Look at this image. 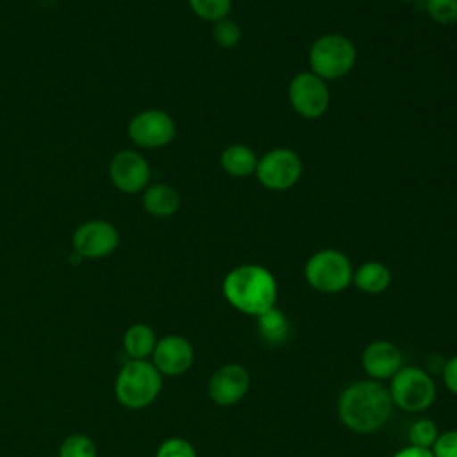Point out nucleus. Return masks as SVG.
<instances>
[{"mask_svg": "<svg viewBox=\"0 0 457 457\" xmlns=\"http://www.w3.org/2000/svg\"><path fill=\"white\" fill-rule=\"evenodd\" d=\"M430 452L434 457H457V428L439 432Z\"/></svg>", "mask_w": 457, "mask_h": 457, "instance_id": "nucleus-26", "label": "nucleus"}, {"mask_svg": "<svg viewBox=\"0 0 457 457\" xmlns=\"http://www.w3.org/2000/svg\"><path fill=\"white\" fill-rule=\"evenodd\" d=\"M191 11L204 21H220L228 18L232 9V0H187Z\"/></svg>", "mask_w": 457, "mask_h": 457, "instance_id": "nucleus-21", "label": "nucleus"}, {"mask_svg": "<svg viewBox=\"0 0 457 457\" xmlns=\"http://www.w3.org/2000/svg\"><path fill=\"white\" fill-rule=\"evenodd\" d=\"M177 127L173 118L159 109H148L136 114L129 123L130 139L143 148H161L173 141Z\"/></svg>", "mask_w": 457, "mask_h": 457, "instance_id": "nucleus-10", "label": "nucleus"}, {"mask_svg": "<svg viewBox=\"0 0 457 457\" xmlns=\"http://www.w3.org/2000/svg\"><path fill=\"white\" fill-rule=\"evenodd\" d=\"M393 457H434V453L428 448H418V446L407 445L398 452H395Z\"/></svg>", "mask_w": 457, "mask_h": 457, "instance_id": "nucleus-28", "label": "nucleus"}, {"mask_svg": "<svg viewBox=\"0 0 457 457\" xmlns=\"http://www.w3.org/2000/svg\"><path fill=\"white\" fill-rule=\"evenodd\" d=\"M400 2H423V0H400Z\"/></svg>", "mask_w": 457, "mask_h": 457, "instance_id": "nucleus-29", "label": "nucleus"}, {"mask_svg": "<svg viewBox=\"0 0 457 457\" xmlns=\"http://www.w3.org/2000/svg\"><path fill=\"white\" fill-rule=\"evenodd\" d=\"M425 11L439 25L457 23V0H423Z\"/></svg>", "mask_w": 457, "mask_h": 457, "instance_id": "nucleus-23", "label": "nucleus"}, {"mask_svg": "<svg viewBox=\"0 0 457 457\" xmlns=\"http://www.w3.org/2000/svg\"><path fill=\"white\" fill-rule=\"evenodd\" d=\"M355 59L353 43L341 34L320 36L309 50L311 71L325 82L345 77L353 68Z\"/></svg>", "mask_w": 457, "mask_h": 457, "instance_id": "nucleus-6", "label": "nucleus"}, {"mask_svg": "<svg viewBox=\"0 0 457 457\" xmlns=\"http://www.w3.org/2000/svg\"><path fill=\"white\" fill-rule=\"evenodd\" d=\"M143 207L155 218H168L179 211L180 196L171 186L155 184L143 193Z\"/></svg>", "mask_w": 457, "mask_h": 457, "instance_id": "nucleus-16", "label": "nucleus"}, {"mask_svg": "<svg viewBox=\"0 0 457 457\" xmlns=\"http://www.w3.org/2000/svg\"><path fill=\"white\" fill-rule=\"evenodd\" d=\"M441 378L445 387L457 396V355L446 359L441 366Z\"/></svg>", "mask_w": 457, "mask_h": 457, "instance_id": "nucleus-27", "label": "nucleus"}, {"mask_svg": "<svg viewBox=\"0 0 457 457\" xmlns=\"http://www.w3.org/2000/svg\"><path fill=\"white\" fill-rule=\"evenodd\" d=\"M111 182L123 193H137L150 180L146 159L134 150L118 152L109 164Z\"/></svg>", "mask_w": 457, "mask_h": 457, "instance_id": "nucleus-13", "label": "nucleus"}, {"mask_svg": "<svg viewBox=\"0 0 457 457\" xmlns=\"http://www.w3.org/2000/svg\"><path fill=\"white\" fill-rule=\"evenodd\" d=\"M96 445L86 434L68 436L59 448V457H96Z\"/></svg>", "mask_w": 457, "mask_h": 457, "instance_id": "nucleus-22", "label": "nucleus"}, {"mask_svg": "<svg viewBox=\"0 0 457 457\" xmlns=\"http://www.w3.org/2000/svg\"><path fill=\"white\" fill-rule=\"evenodd\" d=\"M302 159L291 148H273L266 152L255 168L259 184L271 191H286L302 177Z\"/></svg>", "mask_w": 457, "mask_h": 457, "instance_id": "nucleus-7", "label": "nucleus"}, {"mask_svg": "<svg viewBox=\"0 0 457 457\" xmlns=\"http://www.w3.org/2000/svg\"><path fill=\"white\" fill-rule=\"evenodd\" d=\"M162 389V375L148 359H129L116 375L114 395L127 409H145L152 405Z\"/></svg>", "mask_w": 457, "mask_h": 457, "instance_id": "nucleus-3", "label": "nucleus"}, {"mask_svg": "<svg viewBox=\"0 0 457 457\" xmlns=\"http://www.w3.org/2000/svg\"><path fill=\"white\" fill-rule=\"evenodd\" d=\"M250 371L239 362H228L220 366L207 382V395L212 403L220 407H230L239 403L250 391Z\"/></svg>", "mask_w": 457, "mask_h": 457, "instance_id": "nucleus-9", "label": "nucleus"}, {"mask_svg": "<svg viewBox=\"0 0 457 457\" xmlns=\"http://www.w3.org/2000/svg\"><path fill=\"white\" fill-rule=\"evenodd\" d=\"M221 293L236 311L257 318L275 307L278 286L268 268L261 264H241L225 275Z\"/></svg>", "mask_w": 457, "mask_h": 457, "instance_id": "nucleus-2", "label": "nucleus"}, {"mask_svg": "<svg viewBox=\"0 0 457 457\" xmlns=\"http://www.w3.org/2000/svg\"><path fill=\"white\" fill-rule=\"evenodd\" d=\"M393 400L387 386L362 378L348 384L337 396L336 412L339 421L355 434L366 436L380 430L393 414Z\"/></svg>", "mask_w": 457, "mask_h": 457, "instance_id": "nucleus-1", "label": "nucleus"}, {"mask_svg": "<svg viewBox=\"0 0 457 457\" xmlns=\"http://www.w3.org/2000/svg\"><path fill=\"white\" fill-rule=\"evenodd\" d=\"M157 343V336L154 332V328L146 323H134L130 325L121 339L123 345V352L129 359H148L152 357V352L155 348Z\"/></svg>", "mask_w": 457, "mask_h": 457, "instance_id": "nucleus-17", "label": "nucleus"}, {"mask_svg": "<svg viewBox=\"0 0 457 457\" xmlns=\"http://www.w3.org/2000/svg\"><path fill=\"white\" fill-rule=\"evenodd\" d=\"M212 37H214L218 46H221V48H234L241 41V29H239V25L234 20L223 18V20L214 23Z\"/></svg>", "mask_w": 457, "mask_h": 457, "instance_id": "nucleus-24", "label": "nucleus"}, {"mask_svg": "<svg viewBox=\"0 0 457 457\" xmlns=\"http://www.w3.org/2000/svg\"><path fill=\"white\" fill-rule=\"evenodd\" d=\"M257 155L255 152L241 143L228 145L221 155H220V164L225 173L230 177H248L255 173L257 168Z\"/></svg>", "mask_w": 457, "mask_h": 457, "instance_id": "nucleus-19", "label": "nucleus"}, {"mask_svg": "<svg viewBox=\"0 0 457 457\" xmlns=\"http://www.w3.org/2000/svg\"><path fill=\"white\" fill-rule=\"evenodd\" d=\"M391 271L384 262L368 261L353 270L352 284L366 295H380L391 286Z\"/></svg>", "mask_w": 457, "mask_h": 457, "instance_id": "nucleus-15", "label": "nucleus"}, {"mask_svg": "<svg viewBox=\"0 0 457 457\" xmlns=\"http://www.w3.org/2000/svg\"><path fill=\"white\" fill-rule=\"evenodd\" d=\"M120 236L114 225L104 220L82 223L73 234V252L82 259H100L118 248Z\"/></svg>", "mask_w": 457, "mask_h": 457, "instance_id": "nucleus-12", "label": "nucleus"}, {"mask_svg": "<svg viewBox=\"0 0 457 457\" xmlns=\"http://www.w3.org/2000/svg\"><path fill=\"white\" fill-rule=\"evenodd\" d=\"M287 96L293 111L307 120L325 114L330 102L327 82L312 71L296 73L289 82Z\"/></svg>", "mask_w": 457, "mask_h": 457, "instance_id": "nucleus-8", "label": "nucleus"}, {"mask_svg": "<svg viewBox=\"0 0 457 457\" xmlns=\"http://www.w3.org/2000/svg\"><path fill=\"white\" fill-rule=\"evenodd\" d=\"M155 457H198L195 446L184 437L164 439L155 452Z\"/></svg>", "mask_w": 457, "mask_h": 457, "instance_id": "nucleus-25", "label": "nucleus"}, {"mask_svg": "<svg viewBox=\"0 0 457 457\" xmlns=\"http://www.w3.org/2000/svg\"><path fill=\"white\" fill-rule=\"evenodd\" d=\"M303 277L314 291L336 295L352 284L353 268L343 252L323 248L307 259L303 266Z\"/></svg>", "mask_w": 457, "mask_h": 457, "instance_id": "nucleus-5", "label": "nucleus"}, {"mask_svg": "<svg viewBox=\"0 0 457 457\" xmlns=\"http://www.w3.org/2000/svg\"><path fill=\"white\" fill-rule=\"evenodd\" d=\"M437 434H439V428L436 421H432L430 418H418L411 423L407 430V441L411 446L430 450Z\"/></svg>", "mask_w": 457, "mask_h": 457, "instance_id": "nucleus-20", "label": "nucleus"}, {"mask_svg": "<svg viewBox=\"0 0 457 457\" xmlns=\"http://www.w3.org/2000/svg\"><path fill=\"white\" fill-rule=\"evenodd\" d=\"M361 366L368 378L384 382L391 380V377L403 366V357L393 341L375 339L364 346Z\"/></svg>", "mask_w": 457, "mask_h": 457, "instance_id": "nucleus-14", "label": "nucleus"}, {"mask_svg": "<svg viewBox=\"0 0 457 457\" xmlns=\"http://www.w3.org/2000/svg\"><path fill=\"white\" fill-rule=\"evenodd\" d=\"M259 337L271 346L284 345L291 336V323L287 316L275 305L270 311L257 316Z\"/></svg>", "mask_w": 457, "mask_h": 457, "instance_id": "nucleus-18", "label": "nucleus"}, {"mask_svg": "<svg viewBox=\"0 0 457 457\" xmlns=\"http://www.w3.org/2000/svg\"><path fill=\"white\" fill-rule=\"evenodd\" d=\"M150 361L162 377H180L193 366L195 350L187 337L168 334L157 339Z\"/></svg>", "mask_w": 457, "mask_h": 457, "instance_id": "nucleus-11", "label": "nucleus"}, {"mask_svg": "<svg viewBox=\"0 0 457 457\" xmlns=\"http://www.w3.org/2000/svg\"><path fill=\"white\" fill-rule=\"evenodd\" d=\"M393 405L403 412L418 414L432 407L437 386L430 371L421 366H402L387 384Z\"/></svg>", "mask_w": 457, "mask_h": 457, "instance_id": "nucleus-4", "label": "nucleus"}]
</instances>
